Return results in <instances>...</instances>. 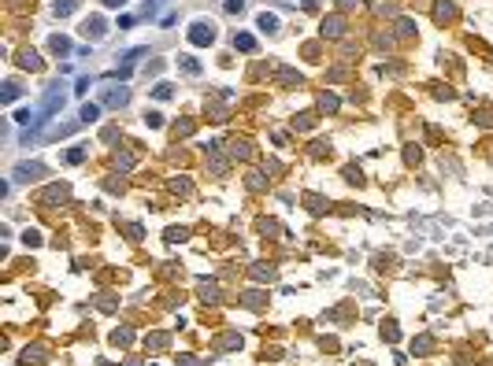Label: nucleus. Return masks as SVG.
Masks as SVG:
<instances>
[{
    "mask_svg": "<svg viewBox=\"0 0 493 366\" xmlns=\"http://www.w3.org/2000/svg\"><path fill=\"white\" fill-rule=\"evenodd\" d=\"M222 11H230V15H238V11H245V0H226V8Z\"/></svg>",
    "mask_w": 493,
    "mask_h": 366,
    "instance_id": "nucleus-29",
    "label": "nucleus"
},
{
    "mask_svg": "<svg viewBox=\"0 0 493 366\" xmlns=\"http://www.w3.org/2000/svg\"><path fill=\"white\" fill-rule=\"evenodd\" d=\"M260 30H263V33H275V30H278V19L263 11V15H260Z\"/></svg>",
    "mask_w": 493,
    "mask_h": 366,
    "instance_id": "nucleus-18",
    "label": "nucleus"
},
{
    "mask_svg": "<svg viewBox=\"0 0 493 366\" xmlns=\"http://www.w3.org/2000/svg\"><path fill=\"white\" fill-rule=\"evenodd\" d=\"M230 152H234V159H249L256 148L249 145V141H234V145H230Z\"/></svg>",
    "mask_w": 493,
    "mask_h": 366,
    "instance_id": "nucleus-10",
    "label": "nucleus"
},
{
    "mask_svg": "<svg viewBox=\"0 0 493 366\" xmlns=\"http://www.w3.org/2000/svg\"><path fill=\"white\" fill-rule=\"evenodd\" d=\"M100 4H104V8H123L126 0H100Z\"/></svg>",
    "mask_w": 493,
    "mask_h": 366,
    "instance_id": "nucleus-39",
    "label": "nucleus"
},
{
    "mask_svg": "<svg viewBox=\"0 0 493 366\" xmlns=\"http://www.w3.org/2000/svg\"><path fill=\"white\" fill-rule=\"evenodd\" d=\"M126 100H130V89L119 85V89H104V108H126Z\"/></svg>",
    "mask_w": 493,
    "mask_h": 366,
    "instance_id": "nucleus-3",
    "label": "nucleus"
},
{
    "mask_svg": "<svg viewBox=\"0 0 493 366\" xmlns=\"http://www.w3.org/2000/svg\"><path fill=\"white\" fill-rule=\"evenodd\" d=\"M397 33H401V37H408V33H415V22H412V19H401V22H397Z\"/></svg>",
    "mask_w": 493,
    "mask_h": 366,
    "instance_id": "nucleus-25",
    "label": "nucleus"
},
{
    "mask_svg": "<svg viewBox=\"0 0 493 366\" xmlns=\"http://www.w3.org/2000/svg\"><path fill=\"white\" fill-rule=\"evenodd\" d=\"M45 355H49V351H45L41 344H33V348L22 351V362H26V366H41V359H45Z\"/></svg>",
    "mask_w": 493,
    "mask_h": 366,
    "instance_id": "nucleus-7",
    "label": "nucleus"
},
{
    "mask_svg": "<svg viewBox=\"0 0 493 366\" xmlns=\"http://www.w3.org/2000/svg\"><path fill=\"white\" fill-rule=\"evenodd\" d=\"M70 196V189L67 185H60V189H49V193H45V200H49V204H56V200H67Z\"/></svg>",
    "mask_w": 493,
    "mask_h": 366,
    "instance_id": "nucleus-17",
    "label": "nucleus"
},
{
    "mask_svg": "<svg viewBox=\"0 0 493 366\" xmlns=\"http://www.w3.org/2000/svg\"><path fill=\"white\" fill-rule=\"evenodd\" d=\"M100 108H104V104H86V108L78 111V119H82V122H97V119H100Z\"/></svg>",
    "mask_w": 493,
    "mask_h": 366,
    "instance_id": "nucleus-9",
    "label": "nucleus"
},
{
    "mask_svg": "<svg viewBox=\"0 0 493 366\" xmlns=\"http://www.w3.org/2000/svg\"><path fill=\"white\" fill-rule=\"evenodd\" d=\"M171 93H174V89L167 85V81H163V85H156V89H152V100H160V104H163V100H171Z\"/></svg>",
    "mask_w": 493,
    "mask_h": 366,
    "instance_id": "nucleus-21",
    "label": "nucleus"
},
{
    "mask_svg": "<svg viewBox=\"0 0 493 366\" xmlns=\"http://www.w3.org/2000/svg\"><path fill=\"white\" fill-rule=\"evenodd\" d=\"M342 33H345V19L342 15L323 19V37H342Z\"/></svg>",
    "mask_w": 493,
    "mask_h": 366,
    "instance_id": "nucleus-5",
    "label": "nucleus"
},
{
    "mask_svg": "<svg viewBox=\"0 0 493 366\" xmlns=\"http://www.w3.org/2000/svg\"><path fill=\"white\" fill-rule=\"evenodd\" d=\"M337 8H360V0H337Z\"/></svg>",
    "mask_w": 493,
    "mask_h": 366,
    "instance_id": "nucleus-40",
    "label": "nucleus"
},
{
    "mask_svg": "<svg viewBox=\"0 0 493 366\" xmlns=\"http://www.w3.org/2000/svg\"><path fill=\"white\" fill-rule=\"evenodd\" d=\"M211 41H215V26H211V22H193V26H189V44L208 49Z\"/></svg>",
    "mask_w": 493,
    "mask_h": 366,
    "instance_id": "nucleus-1",
    "label": "nucleus"
},
{
    "mask_svg": "<svg viewBox=\"0 0 493 366\" xmlns=\"http://www.w3.org/2000/svg\"><path fill=\"white\" fill-rule=\"evenodd\" d=\"M145 348H148V351H163V348H167V333H156V337H145Z\"/></svg>",
    "mask_w": 493,
    "mask_h": 366,
    "instance_id": "nucleus-15",
    "label": "nucleus"
},
{
    "mask_svg": "<svg viewBox=\"0 0 493 366\" xmlns=\"http://www.w3.org/2000/svg\"><path fill=\"white\" fill-rule=\"evenodd\" d=\"M82 159H86V148H70L67 152V163H82Z\"/></svg>",
    "mask_w": 493,
    "mask_h": 366,
    "instance_id": "nucleus-28",
    "label": "nucleus"
},
{
    "mask_svg": "<svg viewBox=\"0 0 493 366\" xmlns=\"http://www.w3.org/2000/svg\"><path fill=\"white\" fill-rule=\"evenodd\" d=\"M171 189H174V193H182V196H185V193H189V178H174V181H171Z\"/></svg>",
    "mask_w": 493,
    "mask_h": 366,
    "instance_id": "nucleus-26",
    "label": "nucleus"
},
{
    "mask_svg": "<svg viewBox=\"0 0 493 366\" xmlns=\"http://www.w3.org/2000/svg\"><path fill=\"white\" fill-rule=\"evenodd\" d=\"M412 351H415V355H423V351H430V337H419L415 344H412Z\"/></svg>",
    "mask_w": 493,
    "mask_h": 366,
    "instance_id": "nucleus-27",
    "label": "nucleus"
},
{
    "mask_svg": "<svg viewBox=\"0 0 493 366\" xmlns=\"http://www.w3.org/2000/svg\"><path fill=\"white\" fill-rule=\"evenodd\" d=\"M297 129H312V115H297Z\"/></svg>",
    "mask_w": 493,
    "mask_h": 366,
    "instance_id": "nucleus-34",
    "label": "nucleus"
},
{
    "mask_svg": "<svg viewBox=\"0 0 493 366\" xmlns=\"http://www.w3.org/2000/svg\"><path fill=\"white\" fill-rule=\"evenodd\" d=\"M108 30V22H104L100 15H93V19H86V33H93V37H100V33Z\"/></svg>",
    "mask_w": 493,
    "mask_h": 366,
    "instance_id": "nucleus-12",
    "label": "nucleus"
},
{
    "mask_svg": "<svg viewBox=\"0 0 493 366\" xmlns=\"http://www.w3.org/2000/svg\"><path fill=\"white\" fill-rule=\"evenodd\" d=\"M22 241H26V244H37V241H41V233H33V230H26V233H22Z\"/></svg>",
    "mask_w": 493,
    "mask_h": 366,
    "instance_id": "nucleus-37",
    "label": "nucleus"
},
{
    "mask_svg": "<svg viewBox=\"0 0 493 366\" xmlns=\"http://www.w3.org/2000/svg\"><path fill=\"white\" fill-rule=\"evenodd\" d=\"M45 163H19L15 167V181H33V178H45Z\"/></svg>",
    "mask_w": 493,
    "mask_h": 366,
    "instance_id": "nucleus-2",
    "label": "nucleus"
},
{
    "mask_svg": "<svg viewBox=\"0 0 493 366\" xmlns=\"http://www.w3.org/2000/svg\"><path fill=\"white\" fill-rule=\"evenodd\" d=\"M263 292H245V307H263Z\"/></svg>",
    "mask_w": 493,
    "mask_h": 366,
    "instance_id": "nucleus-24",
    "label": "nucleus"
},
{
    "mask_svg": "<svg viewBox=\"0 0 493 366\" xmlns=\"http://www.w3.org/2000/svg\"><path fill=\"white\" fill-rule=\"evenodd\" d=\"M434 19H438V22H452V19H456V4H452V0H438Z\"/></svg>",
    "mask_w": 493,
    "mask_h": 366,
    "instance_id": "nucleus-6",
    "label": "nucleus"
},
{
    "mask_svg": "<svg viewBox=\"0 0 493 366\" xmlns=\"http://www.w3.org/2000/svg\"><path fill=\"white\" fill-rule=\"evenodd\" d=\"M160 4H163V0H148V4H145V15L152 19V15H156V8H160Z\"/></svg>",
    "mask_w": 493,
    "mask_h": 366,
    "instance_id": "nucleus-36",
    "label": "nucleus"
},
{
    "mask_svg": "<svg viewBox=\"0 0 493 366\" xmlns=\"http://www.w3.org/2000/svg\"><path fill=\"white\" fill-rule=\"evenodd\" d=\"M74 8H78V0H56V15H74Z\"/></svg>",
    "mask_w": 493,
    "mask_h": 366,
    "instance_id": "nucleus-16",
    "label": "nucleus"
},
{
    "mask_svg": "<svg viewBox=\"0 0 493 366\" xmlns=\"http://www.w3.org/2000/svg\"><path fill=\"white\" fill-rule=\"evenodd\" d=\"M15 122H33V111L30 108H19L15 111Z\"/></svg>",
    "mask_w": 493,
    "mask_h": 366,
    "instance_id": "nucleus-30",
    "label": "nucleus"
},
{
    "mask_svg": "<svg viewBox=\"0 0 493 366\" xmlns=\"http://www.w3.org/2000/svg\"><path fill=\"white\" fill-rule=\"evenodd\" d=\"M238 344H241V337H222L219 340V348H238Z\"/></svg>",
    "mask_w": 493,
    "mask_h": 366,
    "instance_id": "nucleus-32",
    "label": "nucleus"
},
{
    "mask_svg": "<svg viewBox=\"0 0 493 366\" xmlns=\"http://www.w3.org/2000/svg\"><path fill=\"white\" fill-rule=\"evenodd\" d=\"M130 329H115V333H111V344H119V348H126V344H130Z\"/></svg>",
    "mask_w": 493,
    "mask_h": 366,
    "instance_id": "nucleus-19",
    "label": "nucleus"
},
{
    "mask_svg": "<svg viewBox=\"0 0 493 366\" xmlns=\"http://www.w3.org/2000/svg\"><path fill=\"white\" fill-rule=\"evenodd\" d=\"M19 67H26V70H41V56H37V52H30V49H22V52H19Z\"/></svg>",
    "mask_w": 493,
    "mask_h": 366,
    "instance_id": "nucleus-8",
    "label": "nucleus"
},
{
    "mask_svg": "<svg viewBox=\"0 0 493 366\" xmlns=\"http://www.w3.org/2000/svg\"><path fill=\"white\" fill-rule=\"evenodd\" d=\"M185 237H189L185 230H167V241H171V244H174V241H185Z\"/></svg>",
    "mask_w": 493,
    "mask_h": 366,
    "instance_id": "nucleus-31",
    "label": "nucleus"
},
{
    "mask_svg": "<svg viewBox=\"0 0 493 366\" xmlns=\"http://www.w3.org/2000/svg\"><path fill=\"white\" fill-rule=\"evenodd\" d=\"M15 97H19V85H15V81H4V97H0V100H4V104H11Z\"/></svg>",
    "mask_w": 493,
    "mask_h": 366,
    "instance_id": "nucleus-23",
    "label": "nucleus"
},
{
    "mask_svg": "<svg viewBox=\"0 0 493 366\" xmlns=\"http://www.w3.org/2000/svg\"><path fill=\"white\" fill-rule=\"evenodd\" d=\"M319 111H337V97L323 93V97H319Z\"/></svg>",
    "mask_w": 493,
    "mask_h": 366,
    "instance_id": "nucleus-22",
    "label": "nucleus"
},
{
    "mask_svg": "<svg viewBox=\"0 0 493 366\" xmlns=\"http://www.w3.org/2000/svg\"><path fill=\"white\" fill-rule=\"evenodd\" d=\"M249 185H252V189H263V174L252 170V174H249Z\"/></svg>",
    "mask_w": 493,
    "mask_h": 366,
    "instance_id": "nucleus-35",
    "label": "nucleus"
},
{
    "mask_svg": "<svg viewBox=\"0 0 493 366\" xmlns=\"http://www.w3.org/2000/svg\"><path fill=\"white\" fill-rule=\"evenodd\" d=\"M252 278H256V281H271V278H275V266H267V263H252Z\"/></svg>",
    "mask_w": 493,
    "mask_h": 366,
    "instance_id": "nucleus-13",
    "label": "nucleus"
},
{
    "mask_svg": "<svg viewBox=\"0 0 493 366\" xmlns=\"http://www.w3.org/2000/svg\"><path fill=\"white\" fill-rule=\"evenodd\" d=\"M201 300L204 303H219V289L215 285H201Z\"/></svg>",
    "mask_w": 493,
    "mask_h": 366,
    "instance_id": "nucleus-20",
    "label": "nucleus"
},
{
    "mask_svg": "<svg viewBox=\"0 0 493 366\" xmlns=\"http://www.w3.org/2000/svg\"><path fill=\"white\" fill-rule=\"evenodd\" d=\"M234 49H241V52H256V37H252V33H238V37H234Z\"/></svg>",
    "mask_w": 493,
    "mask_h": 366,
    "instance_id": "nucleus-11",
    "label": "nucleus"
},
{
    "mask_svg": "<svg viewBox=\"0 0 493 366\" xmlns=\"http://www.w3.org/2000/svg\"><path fill=\"white\" fill-rule=\"evenodd\" d=\"M60 108H63V93H60V89H52V93H49V100H45V108H41V115H37V119H49V115H56Z\"/></svg>",
    "mask_w": 493,
    "mask_h": 366,
    "instance_id": "nucleus-4",
    "label": "nucleus"
},
{
    "mask_svg": "<svg viewBox=\"0 0 493 366\" xmlns=\"http://www.w3.org/2000/svg\"><path fill=\"white\" fill-rule=\"evenodd\" d=\"M49 49H52L56 56H70V41L60 33V37H52V41H49Z\"/></svg>",
    "mask_w": 493,
    "mask_h": 366,
    "instance_id": "nucleus-14",
    "label": "nucleus"
},
{
    "mask_svg": "<svg viewBox=\"0 0 493 366\" xmlns=\"http://www.w3.org/2000/svg\"><path fill=\"white\" fill-rule=\"evenodd\" d=\"M182 67H185V74H197V70H201V67H197V60H182Z\"/></svg>",
    "mask_w": 493,
    "mask_h": 366,
    "instance_id": "nucleus-38",
    "label": "nucleus"
},
{
    "mask_svg": "<svg viewBox=\"0 0 493 366\" xmlns=\"http://www.w3.org/2000/svg\"><path fill=\"white\" fill-rule=\"evenodd\" d=\"M178 366H201V359L197 355H178Z\"/></svg>",
    "mask_w": 493,
    "mask_h": 366,
    "instance_id": "nucleus-33",
    "label": "nucleus"
}]
</instances>
